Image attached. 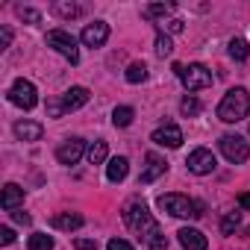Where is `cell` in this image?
Masks as SVG:
<instances>
[{
  "mask_svg": "<svg viewBox=\"0 0 250 250\" xmlns=\"http://www.w3.org/2000/svg\"><path fill=\"white\" fill-rule=\"evenodd\" d=\"M124 221H127V227H130L150 250H168V238L162 235L159 224L153 221V215L147 212L145 203H130L127 209H124Z\"/></svg>",
  "mask_w": 250,
  "mask_h": 250,
  "instance_id": "6da1fadb",
  "label": "cell"
},
{
  "mask_svg": "<svg viewBox=\"0 0 250 250\" xmlns=\"http://www.w3.org/2000/svg\"><path fill=\"white\" fill-rule=\"evenodd\" d=\"M247 112H250V94H247V88H229L224 94V100L218 103V118L227 121V124H235V121L247 118Z\"/></svg>",
  "mask_w": 250,
  "mask_h": 250,
  "instance_id": "7a4b0ae2",
  "label": "cell"
},
{
  "mask_svg": "<svg viewBox=\"0 0 250 250\" xmlns=\"http://www.w3.org/2000/svg\"><path fill=\"white\" fill-rule=\"evenodd\" d=\"M88 88H83V85H71L62 97H53V100H47V115L50 118H59V115H65V112H77V109H83L85 103H88Z\"/></svg>",
  "mask_w": 250,
  "mask_h": 250,
  "instance_id": "3957f363",
  "label": "cell"
},
{
  "mask_svg": "<svg viewBox=\"0 0 250 250\" xmlns=\"http://www.w3.org/2000/svg\"><path fill=\"white\" fill-rule=\"evenodd\" d=\"M159 209L174 215V218H200L203 215V203H194L186 194H162L159 197Z\"/></svg>",
  "mask_w": 250,
  "mask_h": 250,
  "instance_id": "277c9868",
  "label": "cell"
},
{
  "mask_svg": "<svg viewBox=\"0 0 250 250\" xmlns=\"http://www.w3.org/2000/svg\"><path fill=\"white\" fill-rule=\"evenodd\" d=\"M174 74L183 80V85L188 91H200V88H209L212 85V71L206 65H174Z\"/></svg>",
  "mask_w": 250,
  "mask_h": 250,
  "instance_id": "5b68a950",
  "label": "cell"
},
{
  "mask_svg": "<svg viewBox=\"0 0 250 250\" xmlns=\"http://www.w3.org/2000/svg\"><path fill=\"white\" fill-rule=\"evenodd\" d=\"M47 47H53L56 53H62L71 65H77V62H80L77 39H74L71 33H65V30H50V33H47Z\"/></svg>",
  "mask_w": 250,
  "mask_h": 250,
  "instance_id": "8992f818",
  "label": "cell"
},
{
  "mask_svg": "<svg viewBox=\"0 0 250 250\" xmlns=\"http://www.w3.org/2000/svg\"><path fill=\"white\" fill-rule=\"evenodd\" d=\"M218 147H221V153H224L232 165H241V162H247V156H250V145H247L241 136H221Z\"/></svg>",
  "mask_w": 250,
  "mask_h": 250,
  "instance_id": "52a82bcc",
  "label": "cell"
},
{
  "mask_svg": "<svg viewBox=\"0 0 250 250\" xmlns=\"http://www.w3.org/2000/svg\"><path fill=\"white\" fill-rule=\"evenodd\" d=\"M9 100L15 106H21V109H33L39 103V91H36V85L30 80H15L12 88H9Z\"/></svg>",
  "mask_w": 250,
  "mask_h": 250,
  "instance_id": "ba28073f",
  "label": "cell"
},
{
  "mask_svg": "<svg viewBox=\"0 0 250 250\" xmlns=\"http://www.w3.org/2000/svg\"><path fill=\"white\" fill-rule=\"evenodd\" d=\"M186 165H188V171H191V174H200V177H203V174H212L218 162H215V153H212V150L197 147V150H191V153H188Z\"/></svg>",
  "mask_w": 250,
  "mask_h": 250,
  "instance_id": "9c48e42d",
  "label": "cell"
},
{
  "mask_svg": "<svg viewBox=\"0 0 250 250\" xmlns=\"http://www.w3.org/2000/svg\"><path fill=\"white\" fill-rule=\"evenodd\" d=\"M83 153H85V142H83V139H68V142L59 145L56 159H59L62 165H77Z\"/></svg>",
  "mask_w": 250,
  "mask_h": 250,
  "instance_id": "30bf717a",
  "label": "cell"
},
{
  "mask_svg": "<svg viewBox=\"0 0 250 250\" xmlns=\"http://www.w3.org/2000/svg\"><path fill=\"white\" fill-rule=\"evenodd\" d=\"M168 171V162L159 156V153H147L145 156V168H142V177H139V183H153V180H159L162 174Z\"/></svg>",
  "mask_w": 250,
  "mask_h": 250,
  "instance_id": "8fae6325",
  "label": "cell"
},
{
  "mask_svg": "<svg viewBox=\"0 0 250 250\" xmlns=\"http://www.w3.org/2000/svg\"><path fill=\"white\" fill-rule=\"evenodd\" d=\"M153 142L159 145V147H180L183 145V130L177 127V124H162L159 130H153Z\"/></svg>",
  "mask_w": 250,
  "mask_h": 250,
  "instance_id": "7c38bea8",
  "label": "cell"
},
{
  "mask_svg": "<svg viewBox=\"0 0 250 250\" xmlns=\"http://www.w3.org/2000/svg\"><path fill=\"white\" fill-rule=\"evenodd\" d=\"M106 39H109V24H106V21L85 24V30H83V44H85V47H103Z\"/></svg>",
  "mask_w": 250,
  "mask_h": 250,
  "instance_id": "4fadbf2b",
  "label": "cell"
},
{
  "mask_svg": "<svg viewBox=\"0 0 250 250\" xmlns=\"http://www.w3.org/2000/svg\"><path fill=\"white\" fill-rule=\"evenodd\" d=\"M180 244L186 247V250H206L209 247V241H206V235L200 232V229H191V227H183L180 232Z\"/></svg>",
  "mask_w": 250,
  "mask_h": 250,
  "instance_id": "5bb4252c",
  "label": "cell"
},
{
  "mask_svg": "<svg viewBox=\"0 0 250 250\" xmlns=\"http://www.w3.org/2000/svg\"><path fill=\"white\" fill-rule=\"evenodd\" d=\"M21 203H24V188L15 186V183H6L3 186V197H0V206H3L6 212H15Z\"/></svg>",
  "mask_w": 250,
  "mask_h": 250,
  "instance_id": "9a60e30c",
  "label": "cell"
},
{
  "mask_svg": "<svg viewBox=\"0 0 250 250\" xmlns=\"http://www.w3.org/2000/svg\"><path fill=\"white\" fill-rule=\"evenodd\" d=\"M42 133H44V127H42V124H36V121H18L15 124V136L21 142H39Z\"/></svg>",
  "mask_w": 250,
  "mask_h": 250,
  "instance_id": "2e32d148",
  "label": "cell"
},
{
  "mask_svg": "<svg viewBox=\"0 0 250 250\" xmlns=\"http://www.w3.org/2000/svg\"><path fill=\"white\" fill-rule=\"evenodd\" d=\"M127 171H130V162L124 159V156H115V159L106 165V177H109V183H121L124 177H127Z\"/></svg>",
  "mask_w": 250,
  "mask_h": 250,
  "instance_id": "e0dca14e",
  "label": "cell"
},
{
  "mask_svg": "<svg viewBox=\"0 0 250 250\" xmlns=\"http://www.w3.org/2000/svg\"><path fill=\"white\" fill-rule=\"evenodd\" d=\"M56 229H65V232H71V229H80L83 227V215H71V212H62V215H53V221H50Z\"/></svg>",
  "mask_w": 250,
  "mask_h": 250,
  "instance_id": "ac0fdd59",
  "label": "cell"
},
{
  "mask_svg": "<svg viewBox=\"0 0 250 250\" xmlns=\"http://www.w3.org/2000/svg\"><path fill=\"white\" fill-rule=\"evenodd\" d=\"M133 118H136L133 106H118V109L112 112V124H115V127H130Z\"/></svg>",
  "mask_w": 250,
  "mask_h": 250,
  "instance_id": "d6986e66",
  "label": "cell"
},
{
  "mask_svg": "<svg viewBox=\"0 0 250 250\" xmlns=\"http://www.w3.org/2000/svg\"><path fill=\"white\" fill-rule=\"evenodd\" d=\"M53 12H56L59 18H80V15H83V6H77V3H62V0H56V3H53Z\"/></svg>",
  "mask_w": 250,
  "mask_h": 250,
  "instance_id": "ffe728a7",
  "label": "cell"
},
{
  "mask_svg": "<svg viewBox=\"0 0 250 250\" xmlns=\"http://www.w3.org/2000/svg\"><path fill=\"white\" fill-rule=\"evenodd\" d=\"M85 159H88L91 165H100V162L106 159V142H91L88 150H85Z\"/></svg>",
  "mask_w": 250,
  "mask_h": 250,
  "instance_id": "44dd1931",
  "label": "cell"
},
{
  "mask_svg": "<svg viewBox=\"0 0 250 250\" xmlns=\"http://www.w3.org/2000/svg\"><path fill=\"white\" fill-rule=\"evenodd\" d=\"M147 80V65L145 62H133L127 68V83H145Z\"/></svg>",
  "mask_w": 250,
  "mask_h": 250,
  "instance_id": "7402d4cb",
  "label": "cell"
},
{
  "mask_svg": "<svg viewBox=\"0 0 250 250\" xmlns=\"http://www.w3.org/2000/svg\"><path fill=\"white\" fill-rule=\"evenodd\" d=\"M247 53H250V50H247V42H244V39H232V42H229V56H232L235 62H244Z\"/></svg>",
  "mask_w": 250,
  "mask_h": 250,
  "instance_id": "603a6c76",
  "label": "cell"
},
{
  "mask_svg": "<svg viewBox=\"0 0 250 250\" xmlns=\"http://www.w3.org/2000/svg\"><path fill=\"white\" fill-rule=\"evenodd\" d=\"M168 12H174V3H153V6L142 9L145 18H159V15H168Z\"/></svg>",
  "mask_w": 250,
  "mask_h": 250,
  "instance_id": "cb8c5ba5",
  "label": "cell"
},
{
  "mask_svg": "<svg viewBox=\"0 0 250 250\" xmlns=\"http://www.w3.org/2000/svg\"><path fill=\"white\" fill-rule=\"evenodd\" d=\"M30 250H53V238L44 232H36L30 235Z\"/></svg>",
  "mask_w": 250,
  "mask_h": 250,
  "instance_id": "d4e9b609",
  "label": "cell"
},
{
  "mask_svg": "<svg viewBox=\"0 0 250 250\" xmlns=\"http://www.w3.org/2000/svg\"><path fill=\"white\" fill-rule=\"evenodd\" d=\"M238 224H241V215H238V212H229V215L221 221V232H224V235H229V232H235V229H238Z\"/></svg>",
  "mask_w": 250,
  "mask_h": 250,
  "instance_id": "484cf974",
  "label": "cell"
},
{
  "mask_svg": "<svg viewBox=\"0 0 250 250\" xmlns=\"http://www.w3.org/2000/svg\"><path fill=\"white\" fill-rule=\"evenodd\" d=\"M156 53H159V56H171V53H174V44H171V39H168L165 33L156 36Z\"/></svg>",
  "mask_w": 250,
  "mask_h": 250,
  "instance_id": "4316f807",
  "label": "cell"
},
{
  "mask_svg": "<svg viewBox=\"0 0 250 250\" xmlns=\"http://www.w3.org/2000/svg\"><path fill=\"white\" fill-rule=\"evenodd\" d=\"M180 112H183L186 118H194V115H200V103H197L194 97H186V100L180 103Z\"/></svg>",
  "mask_w": 250,
  "mask_h": 250,
  "instance_id": "83f0119b",
  "label": "cell"
},
{
  "mask_svg": "<svg viewBox=\"0 0 250 250\" xmlns=\"http://www.w3.org/2000/svg\"><path fill=\"white\" fill-rule=\"evenodd\" d=\"M106 250H133V244H130V241H124V238H109Z\"/></svg>",
  "mask_w": 250,
  "mask_h": 250,
  "instance_id": "f1b7e54d",
  "label": "cell"
},
{
  "mask_svg": "<svg viewBox=\"0 0 250 250\" xmlns=\"http://www.w3.org/2000/svg\"><path fill=\"white\" fill-rule=\"evenodd\" d=\"M18 15H21L24 21H30V24H39V21H42V15H39L36 9H24V6H21V9H18Z\"/></svg>",
  "mask_w": 250,
  "mask_h": 250,
  "instance_id": "f546056e",
  "label": "cell"
},
{
  "mask_svg": "<svg viewBox=\"0 0 250 250\" xmlns=\"http://www.w3.org/2000/svg\"><path fill=\"white\" fill-rule=\"evenodd\" d=\"M74 247H77V250H97V241H94V238H77Z\"/></svg>",
  "mask_w": 250,
  "mask_h": 250,
  "instance_id": "4dcf8cb0",
  "label": "cell"
},
{
  "mask_svg": "<svg viewBox=\"0 0 250 250\" xmlns=\"http://www.w3.org/2000/svg\"><path fill=\"white\" fill-rule=\"evenodd\" d=\"M9 42H12V30L9 27H0V50L9 47Z\"/></svg>",
  "mask_w": 250,
  "mask_h": 250,
  "instance_id": "1f68e13d",
  "label": "cell"
},
{
  "mask_svg": "<svg viewBox=\"0 0 250 250\" xmlns=\"http://www.w3.org/2000/svg\"><path fill=\"white\" fill-rule=\"evenodd\" d=\"M0 241H3V244H12V241H15V232H12L9 227H0Z\"/></svg>",
  "mask_w": 250,
  "mask_h": 250,
  "instance_id": "d6a6232c",
  "label": "cell"
},
{
  "mask_svg": "<svg viewBox=\"0 0 250 250\" xmlns=\"http://www.w3.org/2000/svg\"><path fill=\"white\" fill-rule=\"evenodd\" d=\"M165 27H168V33H183V30H186V24H183L180 18H174V21H168Z\"/></svg>",
  "mask_w": 250,
  "mask_h": 250,
  "instance_id": "836d02e7",
  "label": "cell"
},
{
  "mask_svg": "<svg viewBox=\"0 0 250 250\" xmlns=\"http://www.w3.org/2000/svg\"><path fill=\"white\" fill-rule=\"evenodd\" d=\"M12 218H15V224H30V221H33L27 212H12Z\"/></svg>",
  "mask_w": 250,
  "mask_h": 250,
  "instance_id": "e575fe53",
  "label": "cell"
},
{
  "mask_svg": "<svg viewBox=\"0 0 250 250\" xmlns=\"http://www.w3.org/2000/svg\"><path fill=\"white\" fill-rule=\"evenodd\" d=\"M238 206H241V209H250V191H247V194H241V197H238Z\"/></svg>",
  "mask_w": 250,
  "mask_h": 250,
  "instance_id": "d590c367",
  "label": "cell"
},
{
  "mask_svg": "<svg viewBox=\"0 0 250 250\" xmlns=\"http://www.w3.org/2000/svg\"><path fill=\"white\" fill-rule=\"evenodd\" d=\"M247 232H250V227H247Z\"/></svg>",
  "mask_w": 250,
  "mask_h": 250,
  "instance_id": "8d00e7d4",
  "label": "cell"
}]
</instances>
